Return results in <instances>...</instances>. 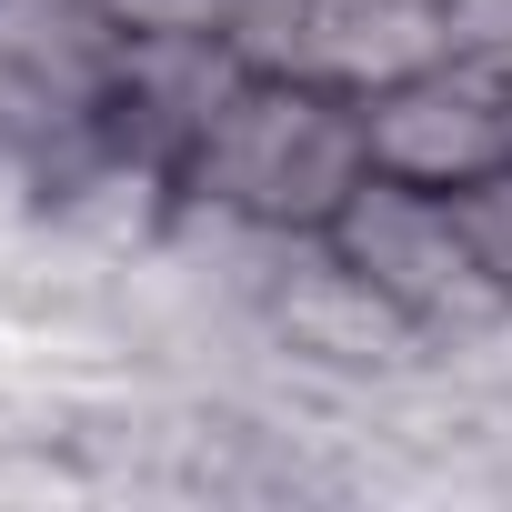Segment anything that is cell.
Here are the masks:
<instances>
[{"label":"cell","instance_id":"cell-1","mask_svg":"<svg viewBox=\"0 0 512 512\" xmlns=\"http://www.w3.org/2000/svg\"><path fill=\"white\" fill-rule=\"evenodd\" d=\"M362 171H372V151H362V111L342 91L292 81V71H241L231 101L181 151V201L231 231H262V241H312L362 191Z\"/></svg>","mask_w":512,"mask_h":512},{"label":"cell","instance_id":"cell-7","mask_svg":"<svg viewBox=\"0 0 512 512\" xmlns=\"http://www.w3.org/2000/svg\"><path fill=\"white\" fill-rule=\"evenodd\" d=\"M502 81H512V71H502Z\"/></svg>","mask_w":512,"mask_h":512},{"label":"cell","instance_id":"cell-2","mask_svg":"<svg viewBox=\"0 0 512 512\" xmlns=\"http://www.w3.org/2000/svg\"><path fill=\"white\" fill-rule=\"evenodd\" d=\"M362 111V151L372 171L392 181H422V191H472L512 161V81L472 51H442L382 91L352 101Z\"/></svg>","mask_w":512,"mask_h":512},{"label":"cell","instance_id":"cell-4","mask_svg":"<svg viewBox=\"0 0 512 512\" xmlns=\"http://www.w3.org/2000/svg\"><path fill=\"white\" fill-rule=\"evenodd\" d=\"M121 41H231L241 0H91Z\"/></svg>","mask_w":512,"mask_h":512},{"label":"cell","instance_id":"cell-5","mask_svg":"<svg viewBox=\"0 0 512 512\" xmlns=\"http://www.w3.org/2000/svg\"><path fill=\"white\" fill-rule=\"evenodd\" d=\"M452 201H462V231H472V262H482V282H492V292H512V161H502L492 181L452 191Z\"/></svg>","mask_w":512,"mask_h":512},{"label":"cell","instance_id":"cell-6","mask_svg":"<svg viewBox=\"0 0 512 512\" xmlns=\"http://www.w3.org/2000/svg\"><path fill=\"white\" fill-rule=\"evenodd\" d=\"M432 11H442V0H432Z\"/></svg>","mask_w":512,"mask_h":512},{"label":"cell","instance_id":"cell-3","mask_svg":"<svg viewBox=\"0 0 512 512\" xmlns=\"http://www.w3.org/2000/svg\"><path fill=\"white\" fill-rule=\"evenodd\" d=\"M322 241L342 251L372 292H392V302L422 322V342H432L452 312L492 302V282H482V262H472V231H462V201H452V191H422V181L362 171V191L332 211Z\"/></svg>","mask_w":512,"mask_h":512}]
</instances>
